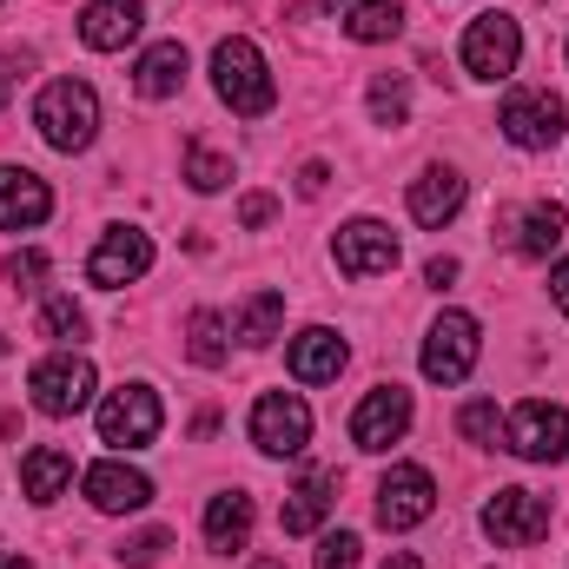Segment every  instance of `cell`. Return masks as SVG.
<instances>
[{
    "label": "cell",
    "instance_id": "obj_12",
    "mask_svg": "<svg viewBox=\"0 0 569 569\" xmlns=\"http://www.w3.org/2000/svg\"><path fill=\"white\" fill-rule=\"evenodd\" d=\"M331 252H338V272H345V279H385V272L398 266L405 246H398L391 226H378V219H351V226L338 232Z\"/></svg>",
    "mask_w": 569,
    "mask_h": 569
},
{
    "label": "cell",
    "instance_id": "obj_35",
    "mask_svg": "<svg viewBox=\"0 0 569 569\" xmlns=\"http://www.w3.org/2000/svg\"><path fill=\"white\" fill-rule=\"evenodd\" d=\"M272 212H279V199H272V192H246V199H239V226H252V232H259V226H272Z\"/></svg>",
    "mask_w": 569,
    "mask_h": 569
},
{
    "label": "cell",
    "instance_id": "obj_20",
    "mask_svg": "<svg viewBox=\"0 0 569 569\" xmlns=\"http://www.w3.org/2000/svg\"><path fill=\"white\" fill-rule=\"evenodd\" d=\"M457 212H463V179L450 166H425L411 179V219L418 226H450Z\"/></svg>",
    "mask_w": 569,
    "mask_h": 569
},
{
    "label": "cell",
    "instance_id": "obj_2",
    "mask_svg": "<svg viewBox=\"0 0 569 569\" xmlns=\"http://www.w3.org/2000/svg\"><path fill=\"white\" fill-rule=\"evenodd\" d=\"M33 127L53 152H87L100 133V93L87 80H53L40 100H33Z\"/></svg>",
    "mask_w": 569,
    "mask_h": 569
},
{
    "label": "cell",
    "instance_id": "obj_37",
    "mask_svg": "<svg viewBox=\"0 0 569 569\" xmlns=\"http://www.w3.org/2000/svg\"><path fill=\"white\" fill-rule=\"evenodd\" d=\"M550 298L563 305V318H569V259H557V266H550Z\"/></svg>",
    "mask_w": 569,
    "mask_h": 569
},
{
    "label": "cell",
    "instance_id": "obj_15",
    "mask_svg": "<svg viewBox=\"0 0 569 569\" xmlns=\"http://www.w3.org/2000/svg\"><path fill=\"white\" fill-rule=\"evenodd\" d=\"M80 483H87V503L107 510V517H127V510H146V503H152V477L133 470V463H113V457L93 463Z\"/></svg>",
    "mask_w": 569,
    "mask_h": 569
},
{
    "label": "cell",
    "instance_id": "obj_5",
    "mask_svg": "<svg viewBox=\"0 0 569 569\" xmlns=\"http://www.w3.org/2000/svg\"><path fill=\"white\" fill-rule=\"evenodd\" d=\"M497 127H503V140L523 146V152H550V146L563 140V100L550 87H517L497 107Z\"/></svg>",
    "mask_w": 569,
    "mask_h": 569
},
{
    "label": "cell",
    "instance_id": "obj_13",
    "mask_svg": "<svg viewBox=\"0 0 569 569\" xmlns=\"http://www.w3.org/2000/svg\"><path fill=\"white\" fill-rule=\"evenodd\" d=\"M100 437L120 443V450L152 443V437H159V391H146V385H120V391L100 405Z\"/></svg>",
    "mask_w": 569,
    "mask_h": 569
},
{
    "label": "cell",
    "instance_id": "obj_7",
    "mask_svg": "<svg viewBox=\"0 0 569 569\" xmlns=\"http://www.w3.org/2000/svg\"><path fill=\"white\" fill-rule=\"evenodd\" d=\"M477 351H483L477 318H470V311H443L425 338V378L430 385H463V378L477 371Z\"/></svg>",
    "mask_w": 569,
    "mask_h": 569
},
{
    "label": "cell",
    "instance_id": "obj_1",
    "mask_svg": "<svg viewBox=\"0 0 569 569\" xmlns=\"http://www.w3.org/2000/svg\"><path fill=\"white\" fill-rule=\"evenodd\" d=\"M212 87H219V100H226L239 120H259V113L279 107V80H272L266 53H259L252 40H239V33L212 47Z\"/></svg>",
    "mask_w": 569,
    "mask_h": 569
},
{
    "label": "cell",
    "instance_id": "obj_42",
    "mask_svg": "<svg viewBox=\"0 0 569 569\" xmlns=\"http://www.w3.org/2000/svg\"><path fill=\"white\" fill-rule=\"evenodd\" d=\"M0 107H7V80H0Z\"/></svg>",
    "mask_w": 569,
    "mask_h": 569
},
{
    "label": "cell",
    "instance_id": "obj_27",
    "mask_svg": "<svg viewBox=\"0 0 569 569\" xmlns=\"http://www.w3.org/2000/svg\"><path fill=\"white\" fill-rule=\"evenodd\" d=\"M186 358H192L199 371H219V365H226V318H219V311H192V318H186Z\"/></svg>",
    "mask_w": 569,
    "mask_h": 569
},
{
    "label": "cell",
    "instance_id": "obj_14",
    "mask_svg": "<svg viewBox=\"0 0 569 569\" xmlns=\"http://www.w3.org/2000/svg\"><path fill=\"white\" fill-rule=\"evenodd\" d=\"M152 266V239H146L140 226H113L100 246H93V259H87V279L100 284V291H120V284H133Z\"/></svg>",
    "mask_w": 569,
    "mask_h": 569
},
{
    "label": "cell",
    "instance_id": "obj_38",
    "mask_svg": "<svg viewBox=\"0 0 569 569\" xmlns=\"http://www.w3.org/2000/svg\"><path fill=\"white\" fill-rule=\"evenodd\" d=\"M425 279L437 284V291H443V284L457 279V259H430V266H425Z\"/></svg>",
    "mask_w": 569,
    "mask_h": 569
},
{
    "label": "cell",
    "instance_id": "obj_39",
    "mask_svg": "<svg viewBox=\"0 0 569 569\" xmlns=\"http://www.w3.org/2000/svg\"><path fill=\"white\" fill-rule=\"evenodd\" d=\"M385 569H425V563H418L411 550H391V557H385Z\"/></svg>",
    "mask_w": 569,
    "mask_h": 569
},
{
    "label": "cell",
    "instance_id": "obj_17",
    "mask_svg": "<svg viewBox=\"0 0 569 569\" xmlns=\"http://www.w3.org/2000/svg\"><path fill=\"white\" fill-rule=\"evenodd\" d=\"M345 338L331 331V325H311V331H298L291 338V351H284V371L298 378V385H331L338 371H345Z\"/></svg>",
    "mask_w": 569,
    "mask_h": 569
},
{
    "label": "cell",
    "instance_id": "obj_36",
    "mask_svg": "<svg viewBox=\"0 0 569 569\" xmlns=\"http://www.w3.org/2000/svg\"><path fill=\"white\" fill-rule=\"evenodd\" d=\"M325 179H331V172H325L318 159H311V166H298V192H305V199H318V192H325Z\"/></svg>",
    "mask_w": 569,
    "mask_h": 569
},
{
    "label": "cell",
    "instance_id": "obj_11",
    "mask_svg": "<svg viewBox=\"0 0 569 569\" xmlns=\"http://www.w3.org/2000/svg\"><path fill=\"white\" fill-rule=\"evenodd\" d=\"M405 430H411V391L405 385H378L351 411V443L358 450H391V443H405Z\"/></svg>",
    "mask_w": 569,
    "mask_h": 569
},
{
    "label": "cell",
    "instance_id": "obj_25",
    "mask_svg": "<svg viewBox=\"0 0 569 569\" xmlns=\"http://www.w3.org/2000/svg\"><path fill=\"white\" fill-rule=\"evenodd\" d=\"M398 27H405V7H398V0H358V7H351V20H345V33H351L358 47L398 40Z\"/></svg>",
    "mask_w": 569,
    "mask_h": 569
},
{
    "label": "cell",
    "instance_id": "obj_8",
    "mask_svg": "<svg viewBox=\"0 0 569 569\" xmlns=\"http://www.w3.org/2000/svg\"><path fill=\"white\" fill-rule=\"evenodd\" d=\"M517 60H523V27L510 13H477L463 27V67L477 80H503V73H517Z\"/></svg>",
    "mask_w": 569,
    "mask_h": 569
},
{
    "label": "cell",
    "instance_id": "obj_31",
    "mask_svg": "<svg viewBox=\"0 0 569 569\" xmlns=\"http://www.w3.org/2000/svg\"><path fill=\"white\" fill-rule=\"evenodd\" d=\"M457 430H463L470 443H497V437H503V411H497L490 398H477V405L457 411Z\"/></svg>",
    "mask_w": 569,
    "mask_h": 569
},
{
    "label": "cell",
    "instance_id": "obj_34",
    "mask_svg": "<svg viewBox=\"0 0 569 569\" xmlns=\"http://www.w3.org/2000/svg\"><path fill=\"white\" fill-rule=\"evenodd\" d=\"M7 279H13V291H40V279H47V252H13L7 259Z\"/></svg>",
    "mask_w": 569,
    "mask_h": 569
},
{
    "label": "cell",
    "instance_id": "obj_18",
    "mask_svg": "<svg viewBox=\"0 0 569 569\" xmlns=\"http://www.w3.org/2000/svg\"><path fill=\"white\" fill-rule=\"evenodd\" d=\"M331 503H338V470H305V477L284 490V510H279L284 537H311V530L331 517Z\"/></svg>",
    "mask_w": 569,
    "mask_h": 569
},
{
    "label": "cell",
    "instance_id": "obj_4",
    "mask_svg": "<svg viewBox=\"0 0 569 569\" xmlns=\"http://www.w3.org/2000/svg\"><path fill=\"white\" fill-rule=\"evenodd\" d=\"M27 391H33V411L47 418H80L93 405V365L73 358V351H53L27 371Z\"/></svg>",
    "mask_w": 569,
    "mask_h": 569
},
{
    "label": "cell",
    "instance_id": "obj_19",
    "mask_svg": "<svg viewBox=\"0 0 569 569\" xmlns=\"http://www.w3.org/2000/svg\"><path fill=\"white\" fill-rule=\"evenodd\" d=\"M140 27H146V0H93L80 13V40L93 53H120L127 40H140Z\"/></svg>",
    "mask_w": 569,
    "mask_h": 569
},
{
    "label": "cell",
    "instance_id": "obj_32",
    "mask_svg": "<svg viewBox=\"0 0 569 569\" xmlns=\"http://www.w3.org/2000/svg\"><path fill=\"white\" fill-rule=\"evenodd\" d=\"M166 550H172V530H140V537H127L113 557H120L127 569H152L159 557H166Z\"/></svg>",
    "mask_w": 569,
    "mask_h": 569
},
{
    "label": "cell",
    "instance_id": "obj_21",
    "mask_svg": "<svg viewBox=\"0 0 569 569\" xmlns=\"http://www.w3.org/2000/svg\"><path fill=\"white\" fill-rule=\"evenodd\" d=\"M252 497L246 490H219L212 503H206V543L219 550V557H232V550H246V537H252Z\"/></svg>",
    "mask_w": 569,
    "mask_h": 569
},
{
    "label": "cell",
    "instance_id": "obj_3",
    "mask_svg": "<svg viewBox=\"0 0 569 569\" xmlns=\"http://www.w3.org/2000/svg\"><path fill=\"white\" fill-rule=\"evenodd\" d=\"M503 443L523 457V463H563L569 457V411L550 398H523L510 418H503Z\"/></svg>",
    "mask_w": 569,
    "mask_h": 569
},
{
    "label": "cell",
    "instance_id": "obj_26",
    "mask_svg": "<svg viewBox=\"0 0 569 569\" xmlns=\"http://www.w3.org/2000/svg\"><path fill=\"white\" fill-rule=\"evenodd\" d=\"M279 325H284V291H272V284L239 305V338H246V345H272Z\"/></svg>",
    "mask_w": 569,
    "mask_h": 569
},
{
    "label": "cell",
    "instance_id": "obj_9",
    "mask_svg": "<svg viewBox=\"0 0 569 569\" xmlns=\"http://www.w3.org/2000/svg\"><path fill=\"white\" fill-rule=\"evenodd\" d=\"M252 443H259L266 457H298V450L311 443V411H305V398H298V391H266V398L252 405Z\"/></svg>",
    "mask_w": 569,
    "mask_h": 569
},
{
    "label": "cell",
    "instance_id": "obj_23",
    "mask_svg": "<svg viewBox=\"0 0 569 569\" xmlns=\"http://www.w3.org/2000/svg\"><path fill=\"white\" fill-rule=\"evenodd\" d=\"M133 87H140L146 100H172V93L186 87V47H179V40L146 47L140 67H133Z\"/></svg>",
    "mask_w": 569,
    "mask_h": 569
},
{
    "label": "cell",
    "instance_id": "obj_10",
    "mask_svg": "<svg viewBox=\"0 0 569 569\" xmlns=\"http://www.w3.org/2000/svg\"><path fill=\"white\" fill-rule=\"evenodd\" d=\"M430 510H437L430 470L425 463H391L385 483H378V523H385V530H418Z\"/></svg>",
    "mask_w": 569,
    "mask_h": 569
},
{
    "label": "cell",
    "instance_id": "obj_30",
    "mask_svg": "<svg viewBox=\"0 0 569 569\" xmlns=\"http://www.w3.org/2000/svg\"><path fill=\"white\" fill-rule=\"evenodd\" d=\"M186 179H192V192H219L232 179V159H219L212 146H186Z\"/></svg>",
    "mask_w": 569,
    "mask_h": 569
},
{
    "label": "cell",
    "instance_id": "obj_24",
    "mask_svg": "<svg viewBox=\"0 0 569 569\" xmlns=\"http://www.w3.org/2000/svg\"><path fill=\"white\" fill-rule=\"evenodd\" d=\"M563 232H569V206H563V199H537V206L523 212L517 252H523V259H550V252L563 246Z\"/></svg>",
    "mask_w": 569,
    "mask_h": 569
},
{
    "label": "cell",
    "instance_id": "obj_43",
    "mask_svg": "<svg viewBox=\"0 0 569 569\" xmlns=\"http://www.w3.org/2000/svg\"><path fill=\"white\" fill-rule=\"evenodd\" d=\"M318 7H338V0H318Z\"/></svg>",
    "mask_w": 569,
    "mask_h": 569
},
{
    "label": "cell",
    "instance_id": "obj_28",
    "mask_svg": "<svg viewBox=\"0 0 569 569\" xmlns=\"http://www.w3.org/2000/svg\"><path fill=\"white\" fill-rule=\"evenodd\" d=\"M371 120H378V127H405V120H411V87H405V73H378V80H371Z\"/></svg>",
    "mask_w": 569,
    "mask_h": 569
},
{
    "label": "cell",
    "instance_id": "obj_29",
    "mask_svg": "<svg viewBox=\"0 0 569 569\" xmlns=\"http://www.w3.org/2000/svg\"><path fill=\"white\" fill-rule=\"evenodd\" d=\"M40 338H53V345H73V338H87V311L60 291V298H47L40 305Z\"/></svg>",
    "mask_w": 569,
    "mask_h": 569
},
{
    "label": "cell",
    "instance_id": "obj_16",
    "mask_svg": "<svg viewBox=\"0 0 569 569\" xmlns=\"http://www.w3.org/2000/svg\"><path fill=\"white\" fill-rule=\"evenodd\" d=\"M47 212H53L47 179L27 166H0V232H33L47 226Z\"/></svg>",
    "mask_w": 569,
    "mask_h": 569
},
{
    "label": "cell",
    "instance_id": "obj_6",
    "mask_svg": "<svg viewBox=\"0 0 569 569\" xmlns=\"http://www.w3.org/2000/svg\"><path fill=\"white\" fill-rule=\"evenodd\" d=\"M483 537H490L497 550H530V543L550 537V503H543L537 490H497V497L483 503Z\"/></svg>",
    "mask_w": 569,
    "mask_h": 569
},
{
    "label": "cell",
    "instance_id": "obj_33",
    "mask_svg": "<svg viewBox=\"0 0 569 569\" xmlns=\"http://www.w3.org/2000/svg\"><path fill=\"white\" fill-rule=\"evenodd\" d=\"M318 569H358V537L351 530H331L325 543H318V557H311Z\"/></svg>",
    "mask_w": 569,
    "mask_h": 569
},
{
    "label": "cell",
    "instance_id": "obj_22",
    "mask_svg": "<svg viewBox=\"0 0 569 569\" xmlns=\"http://www.w3.org/2000/svg\"><path fill=\"white\" fill-rule=\"evenodd\" d=\"M67 483H73V457H67L60 443H33V450L20 457V490H27L33 503H53Z\"/></svg>",
    "mask_w": 569,
    "mask_h": 569
},
{
    "label": "cell",
    "instance_id": "obj_41",
    "mask_svg": "<svg viewBox=\"0 0 569 569\" xmlns=\"http://www.w3.org/2000/svg\"><path fill=\"white\" fill-rule=\"evenodd\" d=\"M252 569H284V563H279V557H259V563H252Z\"/></svg>",
    "mask_w": 569,
    "mask_h": 569
},
{
    "label": "cell",
    "instance_id": "obj_40",
    "mask_svg": "<svg viewBox=\"0 0 569 569\" xmlns=\"http://www.w3.org/2000/svg\"><path fill=\"white\" fill-rule=\"evenodd\" d=\"M0 569H33V563H27V557H20V550H13V557H0Z\"/></svg>",
    "mask_w": 569,
    "mask_h": 569
}]
</instances>
